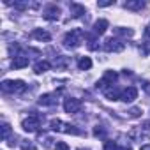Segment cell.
<instances>
[{
    "instance_id": "27",
    "label": "cell",
    "mask_w": 150,
    "mask_h": 150,
    "mask_svg": "<svg viewBox=\"0 0 150 150\" xmlns=\"http://www.w3.org/2000/svg\"><path fill=\"white\" fill-rule=\"evenodd\" d=\"M21 150H37V148H35V145L28 143V145H21Z\"/></svg>"
},
{
    "instance_id": "17",
    "label": "cell",
    "mask_w": 150,
    "mask_h": 150,
    "mask_svg": "<svg viewBox=\"0 0 150 150\" xmlns=\"http://www.w3.org/2000/svg\"><path fill=\"white\" fill-rule=\"evenodd\" d=\"M69 9H71V14H72L74 18H80L81 14H85V7L80 6V4H71Z\"/></svg>"
},
{
    "instance_id": "31",
    "label": "cell",
    "mask_w": 150,
    "mask_h": 150,
    "mask_svg": "<svg viewBox=\"0 0 150 150\" xmlns=\"http://www.w3.org/2000/svg\"><path fill=\"white\" fill-rule=\"evenodd\" d=\"M139 150H150V145H143V146H141Z\"/></svg>"
},
{
    "instance_id": "4",
    "label": "cell",
    "mask_w": 150,
    "mask_h": 150,
    "mask_svg": "<svg viewBox=\"0 0 150 150\" xmlns=\"http://www.w3.org/2000/svg\"><path fill=\"white\" fill-rule=\"evenodd\" d=\"M21 127H23L25 132H37L39 127H41V118L37 115H30L28 118H25L21 122Z\"/></svg>"
},
{
    "instance_id": "32",
    "label": "cell",
    "mask_w": 150,
    "mask_h": 150,
    "mask_svg": "<svg viewBox=\"0 0 150 150\" xmlns=\"http://www.w3.org/2000/svg\"><path fill=\"white\" fill-rule=\"evenodd\" d=\"M81 150H83V148H81ZM87 150H88V148H87Z\"/></svg>"
},
{
    "instance_id": "8",
    "label": "cell",
    "mask_w": 150,
    "mask_h": 150,
    "mask_svg": "<svg viewBox=\"0 0 150 150\" xmlns=\"http://www.w3.org/2000/svg\"><path fill=\"white\" fill-rule=\"evenodd\" d=\"M115 80H117V72H115V71H106L104 76H103V80L97 83V88H104V90H106V87H108V85H113Z\"/></svg>"
},
{
    "instance_id": "12",
    "label": "cell",
    "mask_w": 150,
    "mask_h": 150,
    "mask_svg": "<svg viewBox=\"0 0 150 150\" xmlns=\"http://www.w3.org/2000/svg\"><path fill=\"white\" fill-rule=\"evenodd\" d=\"M108 28V20H97L94 23V34L96 35H103Z\"/></svg>"
},
{
    "instance_id": "7",
    "label": "cell",
    "mask_w": 150,
    "mask_h": 150,
    "mask_svg": "<svg viewBox=\"0 0 150 150\" xmlns=\"http://www.w3.org/2000/svg\"><path fill=\"white\" fill-rule=\"evenodd\" d=\"M60 14H62V11H60V7H57L55 4L48 6V7L44 9V13H42L44 20H48V21H57V20L60 18Z\"/></svg>"
},
{
    "instance_id": "24",
    "label": "cell",
    "mask_w": 150,
    "mask_h": 150,
    "mask_svg": "<svg viewBox=\"0 0 150 150\" xmlns=\"http://www.w3.org/2000/svg\"><path fill=\"white\" fill-rule=\"evenodd\" d=\"M55 150H71V148H69V145H67L65 141H58V143L55 145Z\"/></svg>"
},
{
    "instance_id": "6",
    "label": "cell",
    "mask_w": 150,
    "mask_h": 150,
    "mask_svg": "<svg viewBox=\"0 0 150 150\" xmlns=\"http://www.w3.org/2000/svg\"><path fill=\"white\" fill-rule=\"evenodd\" d=\"M81 101L80 99H76V97H67L65 101H64V110H65V113H69V115H72V113H78L80 110H81Z\"/></svg>"
},
{
    "instance_id": "20",
    "label": "cell",
    "mask_w": 150,
    "mask_h": 150,
    "mask_svg": "<svg viewBox=\"0 0 150 150\" xmlns=\"http://www.w3.org/2000/svg\"><path fill=\"white\" fill-rule=\"evenodd\" d=\"M9 134H11V125H9L7 122H4V124H2V139H4V141H7Z\"/></svg>"
},
{
    "instance_id": "15",
    "label": "cell",
    "mask_w": 150,
    "mask_h": 150,
    "mask_svg": "<svg viewBox=\"0 0 150 150\" xmlns=\"http://www.w3.org/2000/svg\"><path fill=\"white\" fill-rule=\"evenodd\" d=\"M50 67H51V64H50L48 60H41V62H37V64L34 65V72H35V74H42V72L50 71Z\"/></svg>"
},
{
    "instance_id": "13",
    "label": "cell",
    "mask_w": 150,
    "mask_h": 150,
    "mask_svg": "<svg viewBox=\"0 0 150 150\" xmlns=\"http://www.w3.org/2000/svg\"><path fill=\"white\" fill-rule=\"evenodd\" d=\"M124 6L129 11H141L145 7V2H143V0H129V2H125Z\"/></svg>"
},
{
    "instance_id": "9",
    "label": "cell",
    "mask_w": 150,
    "mask_h": 150,
    "mask_svg": "<svg viewBox=\"0 0 150 150\" xmlns=\"http://www.w3.org/2000/svg\"><path fill=\"white\" fill-rule=\"evenodd\" d=\"M136 97H138V88H136V87H127V88L122 90L120 101H124V103H132Z\"/></svg>"
},
{
    "instance_id": "26",
    "label": "cell",
    "mask_w": 150,
    "mask_h": 150,
    "mask_svg": "<svg viewBox=\"0 0 150 150\" xmlns=\"http://www.w3.org/2000/svg\"><path fill=\"white\" fill-rule=\"evenodd\" d=\"M94 134H96V136H104V131H103V127H99V125H97V127L94 129Z\"/></svg>"
},
{
    "instance_id": "10",
    "label": "cell",
    "mask_w": 150,
    "mask_h": 150,
    "mask_svg": "<svg viewBox=\"0 0 150 150\" xmlns=\"http://www.w3.org/2000/svg\"><path fill=\"white\" fill-rule=\"evenodd\" d=\"M57 101H58V99H57V94H44V96L39 97L37 103H39L41 106H55Z\"/></svg>"
},
{
    "instance_id": "1",
    "label": "cell",
    "mask_w": 150,
    "mask_h": 150,
    "mask_svg": "<svg viewBox=\"0 0 150 150\" xmlns=\"http://www.w3.org/2000/svg\"><path fill=\"white\" fill-rule=\"evenodd\" d=\"M81 42H83V30L81 28H72L71 32H67L64 35V46L65 48L74 50V48H78Z\"/></svg>"
},
{
    "instance_id": "28",
    "label": "cell",
    "mask_w": 150,
    "mask_h": 150,
    "mask_svg": "<svg viewBox=\"0 0 150 150\" xmlns=\"http://www.w3.org/2000/svg\"><path fill=\"white\" fill-rule=\"evenodd\" d=\"M148 51H150V41H146V42H145V44H143V53H145V55H146V53H148Z\"/></svg>"
},
{
    "instance_id": "23",
    "label": "cell",
    "mask_w": 150,
    "mask_h": 150,
    "mask_svg": "<svg viewBox=\"0 0 150 150\" xmlns=\"http://www.w3.org/2000/svg\"><path fill=\"white\" fill-rule=\"evenodd\" d=\"M117 148H118V145L115 141H106L104 143V150H117Z\"/></svg>"
},
{
    "instance_id": "2",
    "label": "cell",
    "mask_w": 150,
    "mask_h": 150,
    "mask_svg": "<svg viewBox=\"0 0 150 150\" xmlns=\"http://www.w3.org/2000/svg\"><path fill=\"white\" fill-rule=\"evenodd\" d=\"M2 90L7 92V94H21V92L27 90V85L21 80H4L2 81Z\"/></svg>"
},
{
    "instance_id": "19",
    "label": "cell",
    "mask_w": 150,
    "mask_h": 150,
    "mask_svg": "<svg viewBox=\"0 0 150 150\" xmlns=\"http://www.w3.org/2000/svg\"><path fill=\"white\" fill-rule=\"evenodd\" d=\"M115 34H117V35H122V37H132V35H134V30H132V28H127V30H125V28H117Z\"/></svg>"
},
{
    "instance_id": "16",
    "label": "cell",
    "mask_w": 150,
    "mask_h": 150,
    "mask_svg": "<svg viewBox=\"0 0 150 150\" xmlns=\"http://www.w3.org/2000/svg\"><path fill=\"white\" fill-rule=\"evenodd\" d=\"M32 37L37 39V41H50V39H51V35H50L46 30H42V28H35V30L32 32Z\"/></svg>"
},
{
    "instance_id": "30",
    "label": "cell",
    "mask_w": 150,
    "mask_h": 150,
    "mask_svg": "<svg viewBox=\"0 0 150 150\" xmlns=\"http://www.w3.org/2000/svg\"><path fill=\"white\" fill-rule=\"evenodd\" d=\"M117 150H132V148H131V146H122V145H118Z\"/></svg>"
},
{
    "instance_id": "21",
    "label": "cell",
    "mask_w": 150,
    "mask_h": 150,
    "mask_svg": "<svg viewBox=\"0 0 150 150\" xmlns=\"http://www.w3.org/2000/svg\"><path fill=\"white\" fill-rule=\"evenodd\" d=\"M96 37H97L96 34H94V35H88V50H92V51L99 48V44H97V39H96Z\"/></svg>"
},
{
    "instance_id": "5",
    "label": "cell",
    "mask_w": 150,
    "mask_h": 150,
    "mask_svg": "<svg viewBox=\"0 0 150 150\" xmlns=\"http://www.w3.org/2000/svg\"><path fill=\"white\" fill-rule=\"evenodd\" d=\"M124 48H125V44L120 39H117V37H110V39L104 41V50L108 53H120Z\"/></svg>"
},
{
    "instance_id": "22",
    "label": "cell",
    "mask_w": 150,
    "mask_h": 150,
    "mask_svg": "<svg viewBox=\"0 0 150 150\" xmlns=\"http://www.w3.org/2000/svg\"><path fill=\"white\" fill-rule=\"evenodd\" d=\"M139 115H141V108H131V110H129V117L136 118V117H139Z\"/></svg>"
},
{
    "instance_id": "18",
    "label": "cell",
    "mask_w": 150,
    "mask_h": 150,
    "mask_svg": "<svg viewBox=\"0 0 150 150\" xmlns=\"http://www.w3.org/2000/svg\"><path fill=\"white\" fill-rule=\"evenodd\" d=\"M78 67H80L81 71H88V69L92 67V60H90L88 57H81V58L78 60Z\"/></svg>"
},
{
    "instance_id": "14",
    "label": "cell",
    "mask_w": 150,
    "mask_h": 150,
    "mask_svg": "<svg viewBox=\"0 0 150 150\" xmlns=\"http://www.w3.org/2000/svg\"><path fill=\"white\" fill-rule=\"evenodd\" d=\"M104 96H106V99H110V101H117V99H120L122 92H120L117 87H110V88L104 90Z\"/></svg>"
},
{
    "instance_id": "29",
    "label": "cell",
    "mask_w": 150,
    "mask_h": 150,
    "mask_svg": "<svg viewBox=\"0 0 150 150\" xmlns=\"http://www.w3.org/2000/svg\"><path fill=\"white\" fill-rule=\"evenodd\" d=\"M145 37H146V39H150V25L145 28Z\"/></svg>"
},
{
    "instance_id": "11",
    "label": "cell",
    "mask_w": 150,
    "mask_h": 150,
    "mask_svg": "<svg viewBox=\"0 0 150 150\" xmlns=\"http://www.w3.org/2000/svg\"><path fill=\"white\" fill-rule=\"evenodd\" d=\"M28 65V57L25 55H16L14 60H13V69H23Z\"/></svg>"
},
{
    "instance_id": "25",
    "label": "cell",
    "mask_w": 150,
    "mask_h": 150,
    "mask_svg": "<svg viewBox=\"0 0 150 150\" xmlns=\"http://www.w3.org/2000/svg\"><path fill=\"white\" fill-rule=\"evenodd\" d=\"M113 4H115L113 0H106V2H99L97 6H99V7H108V6H113Z\"/></svg>"
},
{
    "instance_id": "3",
    "label": "cell",
    "mask_w": 150,
    "mask_h": 150,
    "mask_svg": "<svg viewBox=\"0 0 150 150\" xmlns=\"http://www.w3.org/2000/svg\"><path fill=\"white\" fill-rule=\"evenodd\" d=\"M50 127L57 132H65V134H80V129H76V125H71V124H65L62 122L60 118H55L51 120Z\"/></svg>"
}]
</instances>
